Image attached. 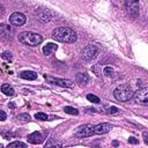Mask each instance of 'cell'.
<instances>
[{
    "label": "cell",
    "mask_w": 148,
    "mask_h": 148,
    "mask_svg": "<svg viewBox=\"0 0 148 148\" xmlns=\"http://www.w3.org/2000/svg\"><path fill=\"white\" fill-rule=\"evenodd\" d=\"M44 147H45V148H47V147H61V142L53 141V139L51 138V139H49V141L44 145Z\"/></svg>",
    "instance_id": "obj_19"
},
{
    "label": "cell",
    "mask_w": 148,
    "mask_h": 148,
    "mask_svg": "<svg viewBox=\"0 0 148 148\" xmlns=\"http://www.w3.org/2000/svg\"><path fill=\"white\" fill-rule=\"evenodd\" d=\"M94 128H95L94 125L84 124V125H81L80 127H77V130L75 131L74 134L77 138H87V136H90L94 134Z\"/></svg>",
    "instance_id": "obj_6"
},
{
    "label": "cell",
    "mask_w": 148,
    "mask_h": 148,
    "mask_svg": "<svg viewBox=\"0 0 148 148\" xmlns=\"http://www.w3.org/2000/svg\"><path fill=\"white\" fill-rule=\"evenodd\" d=\"M35 14H36L37 20L39 22H42V23H46V22H49L51 20V12L49 9H46V8H39V9L36 10Z\"/></svg>",
    "instance_id": "obj_10"
},
{
    "label": "cell",
    "mask_w": 148,
    "mask_h": 148,
    "mask_svg": "<svg viewBox=\"0 0 148 148\" xmlns=\"http://www.w3.org/2000/svg\"><path fill=\"white\" fill-rule=\"evenodd\" d=\"M17 119L22 120V121H29L30 120V116L28 113H21L17 116Z\"/></svg>",
    "instance_id": "obj_25"
},
{
    "label": "cell",
    "mask_w": 148,
    "mask_h": 148,
    "mask_svg": "<svg viewBox=\"0 0 148 148\" xmlns=\"http://www.w3.org/2000/svg\"><path fill=\"white\" fill-rule=\"evenodd\" d=\"M143 136H145V142H146V143H148V139H147V132H145V133H143Z\"/></svg>",
    "instance_id": "obj_29"
},
{
    "label": "cell",
    "mask_w": 148,
    "mask_h": 148,
    "mask_svg": "<svg viewBox=\"0 0 148 148\" xmlns=\"http://www.w3.org/2000/svg\"><path fill=\"white\" fill-rule=\"evenodd\" d=\"M76 81L81 84H86L89 81V76L84 73H79V74H76Z\"/></svg>",
    "instance_id": "obj_17"
},
{
    "label": "cell",
    "mask_w": 148,
    "mask_h": 148,
    "mask_svg": "<svg viewBox=\"0 0 148 148\" xmlns=\"http://www.w3.org/2000/svg\"><path fill=\"white\" fill-rule=\"evenodd\" d=\"M132 98H134V101L136 103H139V104L147 105L148 104V89H147V87L140 88L135 92H133V97Z\"/></svg>",
    "instance_id": "obj_5"
},
{
    "label": "cell",
    "mask_w": 148,
    "mask_h": 148,
    "mask_svg": "<svg viewBox=\"0 0 148 148\" xmlns=\"http://www.w3.org/2000/svg\"><path fill=\"white\" fill-rule=\"evenodd\" d=\"M1 91L5 94V95H7V96H13L14 95V89L8 84V83H3L2 86H1Z\"/></svg>",
    "instance_id": "obj_16"
},
{
    "label": "cell",
    "mask_w": 148,
    "mask_h": 148,
    "mask_svg": "<svg viewBox=\"0 0 148 148\" xmlns=\"http://www.w3.org/2000/svg\"><path fill=\"white\" fill-rule=\"evenodd\" d=\"M52 38L60 42V43H74L77 38L76 32L71 29V28H66V27H59L56 28L52 31Z\"/></svg>",
    "instance_id": "obj_1"
},
{
    "label": "cell",
    "mask_w": 148,
    "mask_h": 148,
    "mask_svg": "<svg viewBox=\"0 0 148 148\" xmlns=\"http://www.w3.org/2000/svg\"><path fill=\"white\" fill-rule=\"evenodd\" d=\"M18 40L28 46H37L43 42V36L36 32H31V31H23L20 32L17 36Z\"/></svg>",
    "instance_id": "obj_2"
},
{
    "label": "cell",
    "mask_w": 148,
    "mask_h": 148,
    "mask_svg": "<svg viewBox=\"0 0 148 148\" xmlns=\"http://www.w3.org/2000/svg\"><path fill=\"white\" fill-rule=\"evenodd\" d=\"M128 142L132 143V145H138V143H139V140L135 139L134 136H131V138H128Z\"/></svg>",
    "instance_id": "obj_27"
},
{
    "label": "cell",
    "mask_w": 148,
    "mask_h": 148,
    "mask_svg": "<svg viewBox=\"0 0 148 148\" xmlns=\"http://www.w3.org/2000/svg\"><path fill=\"white\" fill-rule=\"evenodd\" d=\"M35 118L38 119V120H47L49 116H47L46 113H44V112H37V113L35 114Z\"/></svg>",
    "instance_id": "obj_22"
},
{
    "label": "cell",
    "mask_w": 148,
    "mask_h": 148,
    "mask_svg": "<svg viewBox=\"0 0 148 148\" xmlns=\"http://www.w3.org/2000/svg\"><path fill=\"white\" fill-rule=\"evenodd\" d=\"M20 77H22L24 80H36L37 79V73L32 72V71H24V72L20 73Z\"/></svg>",
    "instance_id": "obj_14"
},
{
    "label": "cell",
    "mask_w": 148,
    "mask_h": 148,
    "mask_svg": "<svg viewBox=\"0 0 148 148\" xmlns=\"http://www.w3.org/2000/svg\"><path fill=\"white\" fill-rule=\"evenodd\" d=\"M6 118H7L6 112H5V111H2V110H0V120H1V121H3V120H6Z\"/></svg>",
    "instance_id": "obj_28"
},
{
    "label": "cell",
    "mask_w": 148,
    "mask_h": 148,
    "mask_svg": "<svg viewBox=\"0 0 148 148\" xmlns=\"http://www.w3.org/2000/svg\"><path fill=\"white\" fill-rule=\"evenodd\" d=\"M12 35H13V30L9 25L3 24V23L0 24V39L8 40V39H10Z\"/></svg>",
    "instance_id": "obj_11"
},
{
    "label": "cell",
    "mask_w": 148,
    "mask_h": 148,
    "mask_svg": "<svg viewBox=\"0 0 148 148\" xmlns=\"http://www.w3.org/2000/svg\"><path fill=\"white\" fill-rule=\"evenodd\" d=\"M87 99L90 101V102H92V103H96V104L101 102L99 98H98L96 95H92V94H88V95H87Z\"/></svg>",
    "instance_id": "obj_21"
},
{
    "label": "cell",
    "mask_w": 148,
    "mask_h": 148,
    "mask_svg": "<svg viewBox=\"0 0 148 148\" xmlns=\"http://www.w3.org/2000/svg\"><path fill=\"white\" fill-rule=\"evenodd\" d=\"M57 50V44L54 43H47L44 47H43V53L45 56H50L52 52H54Z\"/></svg>",
    "instance_id": "obj_15"
},
{
    "label": "cell",
    "mask_w": 148,
    "mask_h": 148,
    "mask_svg": "<svg viewBox=\"0 0 148 148\" xmlns=\"http://www.w3.org/2000/svg\"><path fill=\"white\" fill-rule=\"evenodd\" d=\"M8 148H24V147H27V145L25 143H23V142H21V141H14V142H12V143H8V146H7Z\"/></svg>",
    "instance_id": "obj_18"
},
{
    "label": "cell",
    "mask_w": 148,
    "mask_h": 148,
    "mask_svg": "<svg viewBox=\"0 0 148 148\" xmlns=\"http://www.w3.org/2000/svg\"><path fill=\"white\" fill-rule=\"evenodd\" d=\"M27 17L24 14L20 13V12H14L10 16H9V23L14 27H21L25 23Z\"/></svg>",
    "instance_id": "obj_7"
},
{
    "label": "cell",
    "mask_w": 148,
    "mask_h": 148,
    "mask_svg": "<svg viewBox=\"0 0 148 148\" xmlns=\"http://www.w3.org/2000/svg\"><path fill=\"white\" fill-rule=\"evenodd\" d=\"M125 7L127 9V13L132 17L139 16V0H126Z\"/></svg>",
    "instance_id": "obj_8"
},
{
    "label": "cell",
    "mask_w": 148,
    "mask_h": 148,
    "mask_svg": "<svg viewBox=\"0 0 148 148\" xmlns=\"http://www.w3.org/2000/svg\"><path fill=\"white\" fill-rule=\"evenodd\" d=\"M117 112H118V108H116V106H111V108H109L108 111H106V113H109V114H114V113H117Z\"/></svg>",
    "instance_id": "obj_26"
},
{
    "label": "cell",
    "mask_w": 148,
    "mask_h": 148,
    "mask_svg": "<svg viewBox=\"0 0 148 148\" xmlns=\"http://www.w3.org/2000/svg\"><path fill=\"white\" fill-rule=\"evenodd\" d=\"M3 12H5V9H3L2 5H0V15H2V14H3Z\"/></svg>",
    "instance_id": "obj_30"
},
{
    "label": "cell",
    "mask_w": 148,
    "mask_h": 148,
    "mask_svg": "<svg viewBox=\"0 0 148 148\" xmlns=\"http://www.w3.org/2000/svg\"><path fill=\"white\" fill-rule=\"evenodd\" d=\"M64 111L66 112V113H68V114H79V110L77 109H75V108H72V106H65L64 108Z\"/></svg>",
    "instance_id": "obj_20"
},
{
    "label": "cell",
    "mask_w": 148,
    "mask_h": 148,
    "mask_svg": "<svg viewBox=\"0 0 148 148\" xmlns=\"http://www.w3.org/2000/svg\"><path fill=\"white\" fill-rule=\"evenodd\" d=\"M98 53V47L94 44H89L87 46H84L81 51V58L83 60H91L94 59Z\"/></svg>",
    "instance_id": "obj_4"
},
{
    "label": "cell",
    "mask_w": 148,
    "mask_h": 148,
    "mask_svg": "<svg viewBox=\"0 0 148 148\" xmlns=\"http://www.w3.org/2000/svg\"><path fill=\"white\" fill-rule=\"evenodd\" d=\"M133 92L134 91L130 84H120L114 89L113 96L119 102H127L133 97Z\"/></svg>",
    "instance_id": "obj_3"
},
{
    "label": "cell",
    "mask_w": 148,
    "mask_h": 148,
    "mask_svg": "<svg viewBox=\"0 0 148 148\" xmlns=\"http://www.w3.org/2000/svg\"><path fill=\"white\" fill-rule=\"evenodd\" d=\"M113 69L111 68V67H105L104 69H103V74L105 75V76H113Z\"/></svg>",
    "instance_id": "obj_23"
},
{
    "label": "cell",
    "mask_w": 148,
    "mask_h": 148,
    "mask_svg": "<svg viewBox=\"0 0 148 148\" xmlns=\"http://www.w3.org/2000/svg\"><path fill=\"white\" fill-rule=\"evenodd\" d=\"M44 140L43 135L40 132H34L31 134L28 135V142L32 143V145H38V143H42Z\"/></svg>",
    "instance_id": "obj_12"
},
{
    "label": "cell",
    "mask_w": 148,
    "mask_h": 148,
    "mask_svg": "<svg viewBox=\"0 0 148 148\" xmlns=\"http://www.w3.org/2000/svg\"><path fill=\"white\" fill-rule=\"evenodd\" d=\"M45 79L52 83V84H57V86H60V87H72L73 86V81L72 80H68V79H58V77H51V76H46L45 75Z\"/></svg>",
    "instance_id": "obj_9"
},
{
    "label": "cell",
    "mask_w": 148,
    "mask_h": 148,
    "mask_svg": "<svg viewBox=\"0 0 148 148\" xmlns=\"http://www.w3.org/2000/svg\"><path fill=\"white\" fill-rule=\"evenodd\" d=\"M1 58L3 59V60H12L13 59V57H12V53L10 52H8V51H5V52H2V54H1Z\"/></svg>",
    "instance_id": "obj_24"
},
{
    "label": "cell",
    "mask_w": 148,
    "mask_h": 148,
    "mask_svg": "<svg viewBox=\"0 0 148 148\" xmlns=\"http://www.w3.org/2000/svg\"><path fill=\"white\" fill-rule=\"evenodd\" d=\"M111 128H112V125H111V124L103 123V124H99V125L95 126V128H94V133H96V134H105V133L110 132Z\"/></svg>",
    "instance_id": "obj_13"
}]
</instances>
